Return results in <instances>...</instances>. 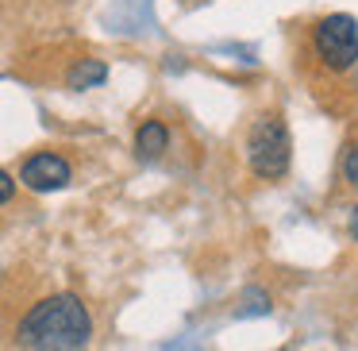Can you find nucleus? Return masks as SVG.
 I'll return each mask as SVG.
<instances>
[{
	"label": "nucleus",
	"mask_w": 358,
	"mask_h": 351,
	"mask_svg": "<svg viewBox=\"0 0 358 351\" xmlns=\"http://www.w3.org/2000/svg\"><path fill=\"white\" fill-rule=\"evenodd\" d=\"M166 147H170V132H166L162 120H147V124L135 132V151H139V158H158Z\"/></svg>",
	"instance_id": "obj_5"
},
{
	"label": "nucleus",
	"mask_w": 358,
	"mask_h": 351,
	"mask_svg": "<svg viewBox=\"0 0 358 351\" xmlns=\"http://www.w3.org/2000/svg\"><path fill=\"white\" fill-rule=\"evenodd\" d=\"M350 235L358 240V209H355V216H350Z\"/></svg>",
	"instance_id": "obj_9"
},
{
	"label": "nucleus",
	"mask_w": 358,
	"mask_h": 351,
	"mask_svg": "<svg viewBox=\"0 0 358 351\" xmlns=\"http://www.w3.org/2000/svg\"><path fill=\"white\" fill-rule=\"evenodd\" d=\"M12 193H16V181H12L4 170H0V205H4V201H12Z\"/></svg>",
	"instance_id": "obj_8"
},
{
	"label": "nucleus",
	"mask_w": 358,
	"mask_h": 351,
	"mask_svg": "<svg viewBox=\"0 0 358 351\" xmlns=\"http://www.w3.org/2000/svg\"><path fill=\"white\" fill-rule=\"evenodd\" d=\"M104 78H108V66H104L101 58H81V62L70 70V78H66V81H70V89H78V93H81V89L101 85Z\"/></svg>",
	"instance_id": "obj_6"
},
{
	"label": "nucleus",
	"mask_w": 358,
	"mask_h": 351,
	"mask_svg": "<svg viewBox=\"0 0 358 351\" xmlns=\"http://www.w3.org/2000/svg\"><path fill=\"white\" fill-rule=\"evenodd\" d=\"M20 181H24L27 189H35V193L62 189V186H70V163H66L62 155H50V151H43V155H31V158L24 163Z\"/></svg>",
	"instance_id": "obj_4"
},
{
	"label": "nucleus",
	"mask_w": 358,
	"mask_h": 351,
	"mask_svg": "<svg viewBox=\"0 0 358 351\" xmlns=\"http://www.w3.org/2000/svg\"><path fill=\"white\" fill-rule=\"evenodd\" d=\"M16 336L24 351H81L93 336V320L73 294H55L27 309Z\"/></svg>",
	"instance_id": "obj_1"
},
{
	"label": "nucleus",
	"mask_w": 358,
	"mask_h": 351,
	"mask_svg": "<svg viewBox=\"0 0 358 351\" xmlns=\"http://www.w3.org/2000/svg\"><path fill=\"white\" fill-rule=\"evenodd\" d=\"M343 178H347L350 186H358V143L347 151V158H343Z\"/></svg>",
	"instance_id": "obj_7"
},
{
	"label": "nucleus",
	"mask_w": 358,
	"mask_h": 351,
	"mask_svg": "<svg viewBox=\"0 0 358 351\" xmlns=\"http://www.w3.org/2000/svg\"><path fill=\"white\" fill-rule=\"evenodd\" d=\"M312 43H316L320 58L331 70H347L358 62V24L350 16H327L312 27Z\"/></svg>",
	"instance_id": "obj_3"
},
{
	"label": "nucleus",
	"mask_w": 358,
	"mask_h": 351,
	"mask_svg": "<svg viewBox=\"0 0 358 351\" xmlns=\"http://www.w3.org/2000/svg\"><path fill=\"white\" fill-rule=\"evenodd\" d=\"M289 158H293V139H289V128L273 116H262L247 135V163L258 178H281L289 170Z\"/></svg>",
	"instance_id": "obj_2"
}]
</instances>
